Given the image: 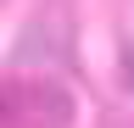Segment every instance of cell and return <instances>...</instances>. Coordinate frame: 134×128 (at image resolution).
<instances>
[{"mask_svg":"<svg viewBox=\"0 0 134 128\" xmlns=\"http://www.w3.org/2000/svg\"><path fill=\"white\" fill-rule=\"evenodd\" d=\"M73 95L56 78H17L0 84V128H67Z\"/></svg>","mask_w":134,"mask_h":128,"instance_id":"1","label":"cell"}]
</instances>
